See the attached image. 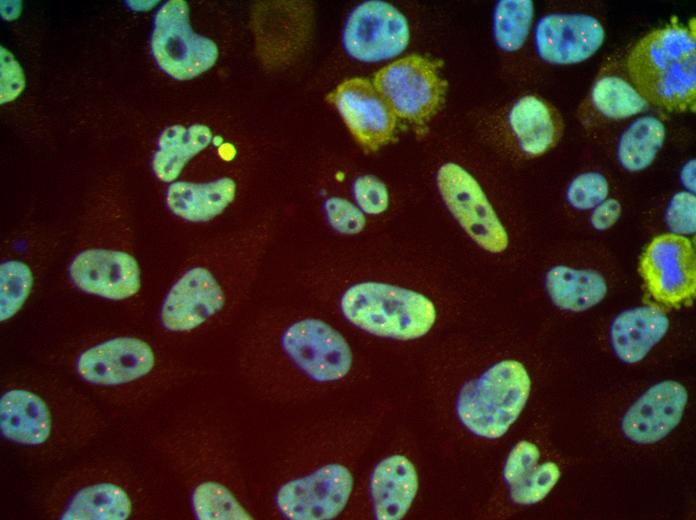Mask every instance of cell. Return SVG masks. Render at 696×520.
I'll use <instances>...</instances> for the list:
<instances>
[{
	"instance_id": "7",
	"label": "cell",
	"mask_w": 696,
	"mask_h": 520,
	"mask_svg": "<svg viewBox=\"0 0 696 520\" xmlns=\"http://www.w3.org/2000/svg\"><path fill=\"white\" fill-rule=\"evenodd\" d=\"M437 186L448 210L476 244L491 253L506 250L508 234L469 172L456 163H446L437 172Z\"/></svg>"
},
{
	"instance_id": "15",
	"label": "cell",
	"mask_w": 696,
	"mask_h": 520,
	"mask_svg": "<svg viewBox=\"0 0 696 520\" xmlns=\"http://www.w3.org/2000/svg\"><path fill=\"white\" fill-rule=\"evenodd\" d=\"M69 274L82 291L111 300L133 296L141 284L137 261L122 251L85 250L73 259Z\"/></svg>"
},
{
	"instance_id": "20",
	"label": "cell",
	"mask_w": 696,
	"mask_h": 520,
	"mask_svg": "<svg viewBox=\"0 0 696 520\" xmlns=\"http://www.w3.org/2000/svg\"><path fill=\"white\" fill-rule=\"evenodd\" d=\"M509 124L520 149L529 156H541L560 141L564 124L554 106L539 97L520 98L511 108Z\"/></svg>"
},
{
	"instance_id": "6",
	"label": "cell",
	"mask_w": 696,
	"mask_h": 520,
	"mask_svg": "<svg viewBox=\"0 0 696 520\" xmlns=\"http://www.w3.org/2000/svg\"><path fill=\"white\" fill-rule=\"evenodd\" d=\"M288 360L314 381L331 382L345 377L353 355L343 335L323 320L303 318L288 324L279 338Z\"/></svg>"
},
{
	"instance_id": "32",
	"label": "cell",
	"mask_w": 696,
	"mask_h": 520,
	"mask_svg": "<svg viewBox=\"0 0 696 520\" xmlns=\"http://www.w3.org/2000/svg\"><path fill=\"white\" fill-rule=\"evenodd\" d=\"M324 211L329 225L341 234H358L366 225L365 215L360 208L344 198H328Z\"/></svg>"
},
{
	"instance_id": "27",
	"label": "cell",
	"mask_w": 696,
	"mask_h": 520,
	"mask_svg": "<svg viewBox=\"0 0 696 520\" xmlns=\"http://www.w3.org/2000/svg\"><path fill=\"white\" fill-rule=\"evenodd\" d=\"M530 0H502L494 10L493 34L497 45L504 51L519 50L525 43L533 19Z\"/></svg>"
},
{
	"instance_id": "9",
	"label": "cell",
	"mask_w": 696,
	"mask_h": 520,
	"mask_svg": "<svg viewBox=\"0 0 696 520\" xmlns=\"http://www.w3.org/2000/svg\"><path fill=\"white\" fill-rule=\"evenodd\" d=\"M410 31L406 18L393 5L366 1L350 13L343 31L347 53L362 62H377L401 54Z\"/></svg>"
},
{
	"instance_id": "26",
	"label": "cell",
	"mask_w": 696,
	"mask_h": 520,
	"mask_svg": "<svg viewBox=\"0 0 696 520\" xmlns=\"http://www.w3.org/2000/svg\"><path fill=\"white\" fill-rule=\"evenodd\" d=\"M664 124L653 116L634 121L621 135L618 160L630 172L644 170L652 164L665 139Z\"/></svg>"
},
{
	"instance_id": "4",
	"label": "cell",
	"mask_w": 696,
	"mask_h": 520,
	"mask_svg": "<svg viewBox=\"0 0 696 520\" xmlns=\"http://www.w3.org/2000/svg\"><path fill=\"white\" fill-rule=\"evenodd\" d=\"M440 62L412 54L380 69L373 84L397 118L424 125L441 109L447 82Z\"/></svg>"
},
{
	"instance_id": "18",
	"label": "cell",
	"mask_w": 696,
	"mask_h": 520,
	"mask_svg": "<svg viewBox=\"0 0 696 520\" xmlns=\"http://www.w3.org/2000/svg\"><path fill=\"white\" fill-rule=\"evenodd\" d=\"M540 451L529 441H519L510 451L503 469L511 499L518 504L531 505L543 500L560 477L554 462L538 464Z\"/></svg>"
},
{
	"instance_id": "25",
	"label": "cell",
	"mask_w": 696,
	"mask_h": 520,
	"mask_svg": "<svg viewBox=\"0 0 696 520\" xmlns=\"http://www.w3.org/2000/svg\"><path fill=\"white\" fill-rule=\"evenodd\" d=\"M132 510L127 493L112 483H100L78 491L61 515L64 520H125Z\"/></svg>"
},
{
	"instance_id": "28",
	"label": "cell",
	"mask_w": 696,
	"mask_h": 520,
	"mask_svg": "<svg viewBox=\"0 0 696 520\" xmlns=\"http://www.w3.org/2000/svg\"><path fill=\"white\" fill-rule=\"evenodd\" d=\"M592 101L601 114L612 119L631 117L647 107V102L638 91L616 76H606L595 83Z\"/></svg>"
},
{
	"instance_id": "22",
	"label": "cell",
	"mask_w": 696,
	"mask_h": 520,
	"mask_svg": "<svg viewBox=\"0 0 696 520\" xmlns=\"http://www.w3.org/2000/svg\"><path fill=\"white\" fill-rule=\"evenodd\" d=\"M236 182L223 177L207 183L178 181L167 191L168 208L191 222H205L221 214L236 196Z\"/></svg>"
},
{
	"instance_id": "37",
	"label": "cell",
	"mask_w": 696,
	"mask_h": 520,
	"mask_svg": "<svg viewBox=\"0 0 696 520\" xmlns=\"http://www.w3.org/2000/svg\"><path fill=\"white\" fill-rule=\"evenodd\" d=\"M695 167V160L693 159L687 162L681 171L682 184L691 193L695 191Z\"/></svg>"
},
{
	"instance_id": "16",
	"label": "cell",
	"mask_w": 696,
	"mask_h": 520,
	"mask_svg": "<svg viewBox=\"0 0 696 520\" xmlns=\"http://www.w3.org/2000/svg\"><path fill=\"white\" fill-rule=\"evenodd\" d=\"M687 400L688 394L682 384L673 380L657 383L627 410L622 431L635 443L658 442L680 423Z\"/></svg>"
},
{
	"instance_id": "33",
	"label": "cell",
	"mask_w": 696,
	"mask_h": 520,
	"mask_svg": "<svg viewBox=\"0 0 696 520\" xmlns=\"http://www.w3.org/2000/svg\"><path fill=\"white\" fill-rule=\"evenodd\" d=\"M354 199L363 213L378 215L389 205L386 185L373 175H363L355 179L352 186Z\"/></svg>"
},
{
	"instance_id": "31",
	"label": "cell",
	"mask_w": 696,
	"mask_h": 520,
	"mask_svg": "<svg viewBox=\"0 0 696 520\" xmlns=\"http://www.w3.org/2000/svg\"><path fill=\"white\" fill-rule=\"evenodd\" d=\"M609 191L606 178L598 172H585L575 177L567 190L569 204L578 210L595 208Z\"/></svg>"
},
{
	"instance_id": "30",
	"label": "cell",
	"mask_w": 696,
	"mask_h": 520,
	"mask_svg": "<svg viewBox=\"0 0 696 520\" xmlns=\"http://www.w3.org/2000/svg\"><path fill=\"white\" fill-rule=\"evenodd\" d=\"M0 273V319L4 321L14 316L24 304L33 284V276L29 267L17 260L2 263Z\"/></svg>"
},
{
	"instance_id": "14",
	"label": "cell",
	"mask_w": 696,
	"mask_h": 520,
	"mask_svg": "<svg viewBox=\"0 0 696 520\" xmlns=\"http://www.w3.org/2000/svg\"><path fill=\"white\" fill-rule=\"evenodd\" d=\"M155 364L152 348L132 337L110 339L84 351L77 360L82 379L96 385H119L148 374Z\"/></svg>"
},
{
	"instance_id": "5",
	"label": "cell",
	"mask_w": 696,
	"mask_h": 520,
	"mask_svg": "<svg viewBox=\"0 0 696 520\" xmlns=\"http://www.w3.org/2000/svg\"><path fill=\"white\" fill-rule=\"evenodd\" d=\"M151 50L158 66L178 80L197 77L218 58L217 45L192 31L188 5L183 0L168 1L158 10Z\"/></svg>"
},
{
	"instance_id": "19",
	"label": "cell",
	"mask_w": 696,
	"mask_h": 520,
	"mask_svg": "<svg viewBox=\"0 0 696 520\" xmlns=\"http://www.w3.org/2000/svg\"><path fill=\"white\" fill-rule=\"evenodd\" d=\"M668 328L667 316L657 307L628 309L617 315L611 324V345L620 360L634 364L645 358Z\"/></svg>"
},
{
	"instance_id": "29",
	"label": "cell",
	"mask_w": 696,
	"mask_h": 520,
	"mask_svg": "<svg viewBox=\"0 0 696 520\" xmlns=\"http://www.w3.org/2000/svg\"><path fill=\"white\" fill-rule=\"evenodd\" d=\"M192 506L200 520L251 519L233 494L216 482H205L196 487L192 495Z\"/></svg>"
},
{
	"instance_id": "10",
	"label": "cell",
	"mask_w": 696,
	"mask_h": 520,
	"mask_svg": "<svg viewBox=\"0 0 696 520\" xmlns=\"http://www.w3.org/2000/svg\"><path fill=\"white\" fill-rule=\"evenodd\" d=\"M353 476L340 464H328L282 485L275 496L280 513L291 520H329L345 508Z\"/></svg>"
},
{
	"instance_id": "23",
	"label": "cell",
	"mask_w": 696,
	"mask_h": 520,
	"mask_svg": "<svg viewBox=\"0 0 696 520\" xmlns=\"http://www.w3.org/2000/svg\"><path fill=\"white\" fill-rule=\"evenodd\" d=\"M545 287L554 305L573 312L597 305L607 293L606 281L600 273L564 265L554 266L546 273Z\"/></svg>"
},
{
	"instance_id": "21",
	"label": "cell",
	"mask_w": 696,
	"mask_h": 520,
	"mask_svg": "<svg viewBox=\"0 0 696 520\" xmlns=\"http://www.w3.org/2000/svg\"><path fill=\"white\" fill-rule=\"evenodd\" d=\"M1 434L16 443L39 445L51 432V416L45 402L35 393L13 389L0 399Z\"/></svg>"
},
{
	"instance_id": "35",
	"label": "cell",
	"mask_w": 696,
	"mask_h": 520,
	"mask_svg": "<svg viewBox=\"0 0 696 520\" xmlns=\"http://www.w3.org/2000/svg\"><path fill=\"white\" fill-rule=\"evenodd\" d=\"M1 102L14 99L24 87L22 70L13 56L1 48Z\"/></svg>"
},
{
	"instance_id": "3",
	"label": "cell",
	"mask_w": 696,
	"mask_h": 520,
	"mask_svg": "<svg viewBox=\"0 0 696 520\" xmlns=\"http://www.w3.org/2000/svg\"><path fill=\"white\" fill-rule=\"evenodd\" d=\"M530 389L531 380L524 365L516 360H503L462 386L456 412L473 434L497 439L521 414Z\"/></svg>"
},
{
	"instance_id": "8",
	"label": "cell",
	"mask_w": 696,
	"mask_h": 520,
	"mask_svg": "<svg viewBox=\"0 0 696 520\" xmlns=\"http://www.w3.org/2000/svg\"><path fill=\"white\" fill-rule=\"evenodd\" d=\"M638 270L652 298L661 304L679 306L695 295V252L685 236H656L642 253Z\"/></svg>"
},
{
	"instance_id": "2",
	"label": "cell",
	"mask_w": 696,
	"mask_h": 520,
	"mask_svg": "<svg viewBox=\"0 0 696 520\" xmlns=\"http://www.w3.org/2000/svg\"><path fill=\"white\" fill-rule=\"evenodd\" d=\"M340 310L349 323L369 334L403 341L426 335L437 316L423 294L378 281L350 285L340 298Z\"/></svg>"
},
{
	"instance_id": "12",
	"label": "cell",
	"mask_w": 696,
	"mask_h": 520,
	"mask_svg": "<svg viewBox=\"0 0 696 520\" xmlns=\"http://www.w3.org/2000/svg\"><path fill=\"white\" fill-rule=\"evenodd\" d=\"M226 294L222 282L205 266L187 269L168 291L161 323L169 331H190L222 310Z\"/></svg>"
},
{
	"instance_id": "36",
	"label": "cell",
	"mask_w": 696,
	"mask_h": 520,
	"mask_svg": "<svg viewBox=\"0 0 696 520\" xmlns=\"http://www.w3.org/2000/svg\"><path fill=\"white\" fill-rule=\"evenodd\" d=\"M621 215V205L616 199H607L597 205L591 214V224L599 231L612 227Z\"/></svg>"
},
{
	"instance_id": "11",
	"label": "cell",
	"mask_w": 696,
	"mask_h": 520,
	"mask_svg": "<svg viewBox=\"0 0 696 520\" xmlns=\"http://www.w3.org/2000/svg\"><path fill=\"white\" fill-rule=\"evenodd\" d=\"M354 139L367 151H376L394 137L397 117L366 78L354 77L340 83L331 94Z\"/></svg>"
},
{
	"instance_id": "17",
	"label": "cell",
	"mask_w": 696,
	"mask_h": 520,
	"mask_svg": "<svg viewBox=\"0 0 696 520\" xmlns=\"http://www.w3.org/2000/svg\"><path fill=\"white\" fill-rule=\"evenodd\" d=\"M418 474L403 455L381 460L370 476L369 490L375 518L399 520L411 507L418 491Z\"/></svg>"
},
{
	"instance_id": "13",
	"label": "cell",
	"mask_w": 696,
	"mask_h": 520,
	"mask_svg": "<svg viewBox=\"0 0 696 520\" xmlns=\"http://www.w3.org/2000/svg\"><path fill=\"white\" fill-rule=\"evenodd\" d=\"M605 31L593 16L581 13H554L541 18L535 30L538 55L551 64L583 62L604 42Z\"/></svg>"
},
{
	"instance_id": "24",
	"label": "cell",
	"mask_w": 696,
	"mask_h": 520,
	"mask_svg": "<svg viewBox=\"0 0 696 520\" xmlns=\"http://www.w3.org/2000/svg\"><path fill=\"white\" fill-rule=\"evenodd\" d=\"M212 140V132L206 125L193 124L186 128L173 125L159 137L153 157L155 175L164 182L175 180L186 163L205 149Z\"/></svg>"
},
{
	"instance_id": "34",
	"label": "cell",
	"mask_w": 696,
	"mask_h": 520,
	"mask_svg": "<svg viewBox=\"0 0 696 520\" xmlns=\"http://www.w3.org/2000/svg\"><path fill=\"white\" fill-rule=\"evenodd\" d=\"M666 222L669 229L678 235H691L696 229V198L691 192L676 193L667 208Z\"/></svg>"
},
{
	"instance_id": "1",
	"label": "cell",
	"mask_w": 696,
	"mask_h": 520,
	"mask_svg": "<svg viewBox=\"0 0 696 520\" xmlns=\"http://www.w3.org/2000/svg\"><path fill=\"white\" fill-rule=\"evenodd\" d=\"M626 66L647 103L670 112L695 110L694 29L672 23L651 31L632 48Z\"/></svg>"
}]
</instances>
